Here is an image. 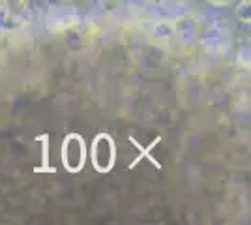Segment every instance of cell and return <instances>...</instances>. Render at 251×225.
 I'll use <instances>...</instances> for the list:
<instances>
[{"instance_id":"1","label":"cell","mask_w":251,"mask_h":225,"mask_svg":"<svg viewBox=\"0 0 251 225\" xmlns=\"http://www.w3.org/2000/svg\"><path fill=\"white\" fill-rule=\"evenodd\" d=\"M90 158L96 171L109 173L113 169L116 161V147L115 139L109 133H100L92 141V150H90Z\"/></svg>"},{"instance_id":"2","label":"cell","mask_w":251,"mask_h":225,"mask_svg":"<svg viewBox=\"0 0 251 225\" xmlns=\"http://www.w3.org/2000/svg\"><path fill=\"white\" fill-rule=\"evenodd\" d=\"M62 165L70 173H79L86 161V145L79 133H70L62 143Z\"/></svg>"},{"instance_id":"3","label":"cell","mask_w":251,"mask_h":225,"mask_svg":"<svg viewBox=\"0 0 251 225\" xmlns=\"http://www.w3.org/2000/svg\"><path fill=\"white\" fill-rule=\"evenodd\" d=\"M49 23H51V30H54V32H66V30L77 26L79 17H77V13H74V11L64 10L60 13H54Z\"/></svg>"},{"instance_id":"4","label":"cell","mask_w":251,"mask_h":225,"mask_svg":"<svg viewBox=\"0 0 251 225\" xmlns=\"http://www.w3.org/2000/svg\"><path fill=\"white\" fill-rule=\"evenodd\" d=\"M175 26V34H180V36H191L197 28V21L193 15H180L176 21L173 23Z\"/></svg>"},{"instance_id":"5","label":"cell","mask_w":251,"mask_h":225,"mask_svg":"<svg viewBox=\"0 0 251 225\" xmlns=\"http://www.w3.org/2000/svg\"><path fill=\"white\" fill-rule=\"evenodd\" d=\"M152 36L157 40H171L175 36V26L171 21H156L152 25Z\"/></svg>"},{"instance_id":"6","label":"cell","mask_w":251,"mask_h":225,"mask_svg":"<svg viewBox=\"0 0 251 225\" xmlns=\"http://www.w3.org/2000/svg\"><path fill=\"white\" fill-rule=\"evenodd\" d=\"M0 8L11 15L21 17L23 13L28 10V0H0Z\"/></svg>"},{"instance_id":"7","label":"cell","mask_w":251,"mask_h":225,"mask_svg":"<svg viewBox=\"0 0 251 225\" xmlns=\"http://www.w3.org/2000/svg\"><path fill=\"white\" fill-rule=\"evenodd\" d=\"M23 25L21 17L19 15H11L8 11H4L0 8V28L4 30H15Z\"/></svg>"},{"instance_id":"8","label":"cell","mask_w":251,"mask_h":225,"mask_svg":"<svg viewBox=\"0 0 251 225\" xmlns=\"http://www.w3.org/2000/svg\"><path fill=\"white\" fill-rule=\"evenodd\" d=\"M251 0H242L236 8V17L244 23H250L251 21Z\"/></svg>"},{"instance_id":"9","label":"cell","mask_w":251,"mask_h":225,"mask_svg":"<svg viewBox=\"0 0 251 225\" xmlns=\"http://www.w3.org/2000/svg\"><path fill=\"white\" fill-rule=\"evenodd\" d=\"M43 141V149H42V161H43V167L42 169H47V163H49V145H47V135L40 137Z\"/></svg>"},{"instance_id":"10","label":"cell","mask_w":251,"mask_h":225,"mask_svg":"<svg viewBox=\"0 0 251 225\" xmlns=\"http://www.w3.org/2000/svg\"><path fill=\"white\" fill-rule=\"evenodd\" d=\"M232 2H234V0H208V4L216 6V8H227Z\"/></svg>"},{"instance_id":"11","label":"cell","mask_w":251,"mask_h":225,"mask_svg":"<svg viewBox=\"0 0 251 225\" xmlns=\"http://www.w3.org/2000/svg\"><path fill=\"white\" fill-rule=\"evenodd\" d=\"M148 4H152V6H157V4H161V0H147Z\"/></svg>"}]
</instances>
